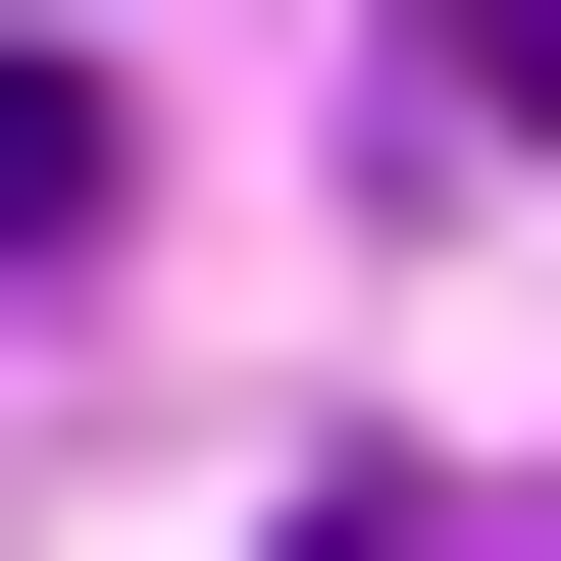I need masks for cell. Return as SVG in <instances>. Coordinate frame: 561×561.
Segmentation results:
<instances>
[{
	"mask_svg": "<svg viewBox=\"0 0 561 561\" xmlns=\"http://www.w3.org/2000/svg\"><path fill=\"white\" fill-rule=\"evenodd\" d=\"M103 255H153V103H103V51H0V307H103Z\"/></svg>",
	"mask_w": 561,
	"mask_h": 561,
	"instance_id": "1",
	"label": "cell"
},
{
	"mask_svg": "<svg viewBox=\"0 0 561 561\" xmlns=\"http://www.w3.org/2000/svg\"><path fill=\"white\" fill-rule=\"evenodd\" d=\"M307 561H511V511H459V459H307Z\"/></svg>",
	"mask_w": 561,
	"mask_h": 561,
	"instance_id": "2",
	"label": "cell"
},
{
	"mask_svg": "<svg viewBox=\"0 0 561 561\" xmlns=\"http://www.w3.org/2000/svg\"><path fill=\"white\" fill-rule=\"evenodd\" d=\"M459 153H561V0H459Z\"/></svg>",
	"mask_w": 561,
	"mask_h": 561,
	"instance_id": "3",
	"label": "cell"
}]
</instances>
